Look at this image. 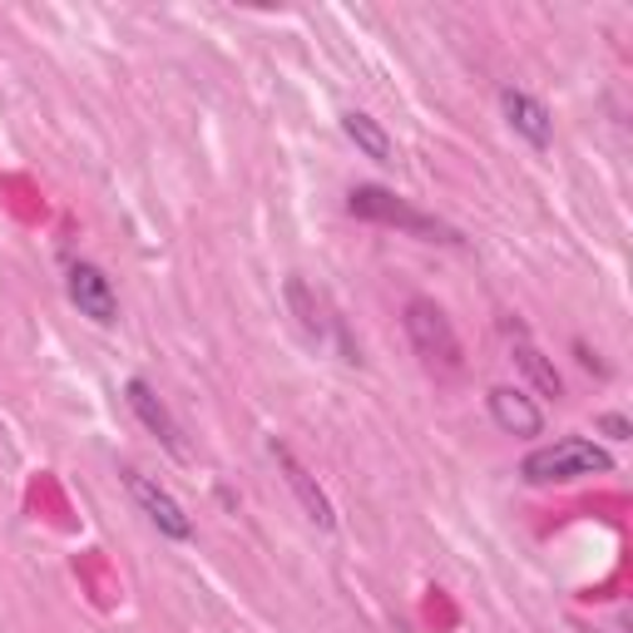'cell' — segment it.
Returning <instances> with one entry per match:
<instances>
[{
  "label": "cell",
  "mask_w": 633,
  "mask_h": 633,
  "mask_svg": "<svg viewBox=\"0 0 633 633\" xmlns=\"http://www.w3.org/2000/svg\"><path fill=\"white\" fill-rule=\"evenodd\" d=\"M609 470H613V455L599 451L593 441H584V435H564L554 445H540L520 465V475L530 485H564V480H579V475H609Z\"/></svg>",
  "instance_id": "cell-1"
},
{
  "label": "cell",
  "mask_w": 633,
  "mask_h": 633,
  "mask_svg": "<svg viewBox=\"0 0 633 633\" xmlns=\"http://www.w3.org/2000/svg\"><path fill=\"white\" fill-rule=\"evenodd\" d=\"M406 336H411L415 356H421V362L431 366V371L455 376V371L465 366L460 336H455L451 316H445L441 307L431 302V297H411V302H406Z\"/></svg>",
  "instance_id": "cell-2"
},
{
  "label": "cell",
  "mask_w": 633,
  "mask_h": 633,
  "mask_svg": "<svg viewBox=\"0 0 633 633\" xmlns=\"http://www.w3.org/2000/svg\"><path fill=\"white\" fill-rule=\"evenodd\" d=\"M346 208H352L356 218H371V223H391V227H406V233L415 237H435V243H460V233L445 223H435L431 213H415L411 203H401L396 193H386V188L376 184H362L346 193Z\"/></svg>",
  "instance_id": "cell-3"
},
{
  "label": "cell",
  "mask_w": 633,
  "mask_h": 633,
  "mask_svg": "<svg viewBox=\"0 0 633 633\" xmlns=\"http://www.w3.org/2000/svg\"><path fill=\"white\" fill-rule=\"evenodd\" d=\"M124 485H129V495L138 500V510L154 520L158 534H168V540H193V520H188L184 504H178L158 480H148L144 470H124Z\"/></svg>",
  "instance_id": "cell-4"
},
{
  "label": "cell",
  "mask_w": 633,
  "mask_h": 633,
  "mask_svg": "<svg viewBox=\"0 0 633 633\" xmlns=\"http://www.w3.org/2000/svg\"><path fill=\"white\" fill-rule=\"evenodd\" d=\"M273 460H277V470L287 475V485H292L297 504L307 510V520H312L316 530H336V510H332V500H326V490L316 485V475L307 470V465L292 455V445H287V441H273Z\"/></svg>",
  "instance_id": "cell-5"
},
{
  "label": "cell",
  "mask_w": 633,
  "mask_h": 633,
  "mask_svg": "<svg viewBox=\"0 0 633 633\" xmlns=\"http://www.w3.org/2000/svg\"><path fill=\"white\" fill-rule=\"evenodd\" d=\"M69 302H75L79 312H85L89 322H99V326H109L119 316L114 287H109V277L99 273L95 263H75V267H69Z\"/></svg>",
  "instance_id": "cell-6"
},
{
  "label": "cell",
  "mask_w": 633,
  "mask_h": 633,
  "mask_svg": "<svg viewBox=\"0 0 633 633\" xmlns=\"http://www.w3.org/2000/svg\"><path fill=\"white\" fill-rule=\"evenodd\" d=\"M500 104H504V119H510V129L524 138V144L549 148L554 119H549V109H544L540 99L524 95V89H514V85H504V89H500Z\"/></svg>",
  "instance_id": "cell-7"
},
{
  "label": "cell",
  "mask_w": 633,
  "mask_h": 633,
  "mask_svg": "<svg viewBox=\"0 0 633 633\" xmlns=\"http://www.w3.org/2000/svg\"><path fill=\"white\" fill-rule=\"evenodd\" d=\"M124 401H129V411H134L138 421H144L148 431H154L158 441L168 445V451H174V455H184V441H178V421H174V415H168V406L154 396V386H148V381H138V376H134V381L124 386Z\"/></svg>",
  "instance_id": "cell-8"
},
{
  "label": "cell",
  "mask_w": 633,
  "mask_h": 633,
  "mask_svg": "<svg viewBox=\"0 0 633 633\" xmlns=\"http://www.w3.org/2000/svg\"><path fill=\"white\" fill-rule=\"evenodd\" d=\"M490 415H495V425L510 431V435H540L544 431V411L524 391H514V386H495V391H490Z\"/></svg>",
  "instance_id": "cell-9"
},
{
  "label": "cell",
  "mask_w": 633,
  "mask_h": 633,
  "mask_svg": "<svg viewBox=\"0 0 633 633\" xmlns=\"http://www.w3.org/2000/svg\"><path fill=\"white\" fill-rule=\"evenodd\" d=\"M342 129H346V138H352L356 148H362L371 164H396V144H391V134H386L381 124H376L371 114H362V109H346L342 114Z\"/></svg>",
  "instance_id": "cell-10"
},
{
  "label": "cell",
  "mask_w": 633,
  "mask_h": 633,
  "mask_svg": "<svg viewBox=\"0 0 633 633\" xmlns=\"http://www.w3.org/2000/svg\"><path fill=\"white\" fill-rule=\"evenodd\" d=\"M514 366L530 376V386H534L540 396H564V381H559V371H554V362H549V356H544L534 342H524V336L514 342Z\"/></svg>",
  "instance_id": "cell-11"
},
{
  "label": "cell",
  "mask_w": 633,
  "mask_h": 633,
  "mask_svg": "<svg viewBox=\"0 0 633 633\" xmlns=\"http://www.w3.org/2000/svg\"><path fill=\"white\" fill-rule=\"evenodd\" d=\"M287 297H292V307H297V316H302L307 332H322V312H316V302L307 297V282H302V277H287Z\"/></svg>",
  "instance_id": "cell-12"
},
{
  "label": "cell",
  "mask_w": 633,
  "mask_h": 633,
  "mask_svg": "<svg viewBox=\"0 0 633 633\" xmlns=\"http://www.w3.org/2000/svg\"><path fill=\"white\" fill-rule=\"evenodd\" d=\"M599 431H603V435H613V441H629V421H623V415H603Z\"/></svg>",
  "instance_id": "cell-13"
}]
</instances>
